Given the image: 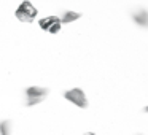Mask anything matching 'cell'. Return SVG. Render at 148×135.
Here are the masks:
<instances>
[{
	"label": "cell",
	"mask_w": 148,
	"mask_h": 135,
	"mask_svg": "<svg viewBox=\"0 0 148 135\" xmlns=\"http://www.w3.org/2000/svg\"><path fill=\"white\" fill-rule=\"evenodd\" d=\"M14 16H16L18 21H21V22H34V21L37 19V16H38V10L35 8V5L30 3V2H23V3L19 5V7L16 8V11H14Z\"/></svg>",
	"instance_id": "cell-1"
},
{
	"label": "cell",
	"mask_w": 148,
	"mask_h": 135,
	"mask_svg": "<svg viewBox=\"0 0 148 135\" xmlns=\"http://www.w3.org/2000/svg\"><path fill=\"white\" fill-rule=\"evenodd\" d=\"M26 105L27 106H35L38 103H42L43 100L48 97L49 91L43 86H29L26 89Z\"/></svg>",
	"instance_id": "cell-2"
},
{
	"label": "cell",
	"mask_w": 148,
	"mask_h": 135,
	"mask_svg": "<svg viewBox=\"0 0 148 135\" xmlns=\"http://www.w3.org/2000/svg\"><path fill=\"white\" fill-rule=\"evenodd\" d=\"M64 99L67 100V102H70L72 105L81 108V110L88 108V105H89L86 94H84V91L80 89V87H72V89H67L64 92Z\"/></svg>",
	"instance_id": "cell-3"
},
{
	"label": "cell",
	"mask_w": 148,
	"mask_h": 135,
	"mask_svg": "<svg viewBox=\"0 0 148 135\" xmlns=\"http://www.w3.org/2000/svg\"><path fill=\"white\" fill-rule=\"evenodd\" d=\"M38 26L42 30H45V32L48 33H59L62 29V24H61V19H59V16H56V14H51V16H45L42 18V19H38Z\"/></svg>",
	"instance_id": "cell-4"
},
{
	"label": "cell",
	"mask_w": 148,
	"mask_h": 135,
	"mask_svg": "<svg viewBox=\"0 0 148 135\" xmlns=\"http://www.w3.org/2000/svg\"><path fill=\"white\" fill-rule=\"evenodd\" d=\"M132 21H134L137 26L148 29V11L143 10V8H140V10L134 11V13H132Z\"/></svg>",
	"instance_id": "cell-5"
},
{
	"label": "cell",
	"mask_w": 148,
	"mask_h": 135,
	"mask_svg": "<svg viewBox=\"0 0 148 135\" xmlns=\"http://www.w3.org/2000/svg\"><path fill=\"white\" fill-rule=\"evenodd\" d=\"M80 18H81V13H78V11H64L59 19H61V24H70L78 21Z\"/></svg>",
	"instance_id": "cell-6"
},
{
	"label": "cell",
	"mask_w": 148,
	"mask_h": 135,
	"mask_svg": "<svg viewBox=\"0 0 148 135\" xmlns=\"http://www.w3.org/2000/svg\"><path fill=\"white\" fill-rule=\"evenodd\" d=\"M13 134V124L8 119L0 121V135H11Z\"/></svg>",
	"instance_id": "cell-7"
},
{
	"label": "cell",
	"mask_w": 148,
	"mask_h": 135,
	"mask_svg": "<svg viewBox=\"0 0 148 135\" xmlns=\"http://www.w3.org/2000/svg\"><path fill=\"white\" fill-rule=\"evenodd\" d=\"M83 135H96L94 132H86V134H83Z\"/></svg>",
	"instance_id": "cell-8"
},
{
	"label": "cell",
	"mask_w": 148,
	"mask_h": 135,
	"mask_svg": "<svg viewBox=\"0 0 148 135\" xmlns=\"http://www.w3.org/2000/svg\"><path fill=\"white\" fill-rule=\"evenodd\" d=\"M143 111H145V113H148V106H145V108H143Z\"/></svg>",
	"instance_id": "cell-9"
}]
</instances>
